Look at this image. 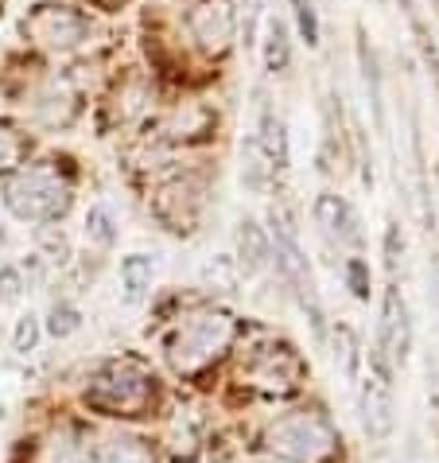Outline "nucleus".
<instances>
[{
    "mask_svg": "<svg viewBox=\"0 0 439 463\" xmlns=\"http://www.w3.org/2000/svg\"><path fill=\"white\" fill-rule=\"evenodd\" d=\"M229 339H234V316L206 307L175 327V335L167 339V363L175 374H199L226 351Z\"/></svg>",
    "mask_w": 439,
    "mask_h": 463,
    "instance_id": "f257e3e1",
    "label": "nucleus"
},
{
    "mask_svg": "<svg viewBox=\"0 0 439 463\" xmlns=\"http://www.w3.org/2000/svg\"><path fill=\"white\" fill-rule=\"evenodd\" d=\"M5 207L16 218H23V222H55V218L70 211V187L55 172L28 168L8 179Z\"/></svg>",
    "mask_w": 439,
    "mask_h": 463,
    "instance_id": "f03ea898",
    "label": "nucleus"
},
{
    "mask_svg": "<svg viewBox=\"0 0 439 463\" xmlns=\"http://www.w3.org/2000/svg\"><path fill=\"white\" fill-rule=\"evenodd\" d=\"M265 440L273 452L288 456L295 463H327L334 456V448H339V432L319 413H292V417H280L268 429Z\"/></svg>",
    "mask_w": 439,
    "mask_h": 463,
    "instance_id": "7ed1b4c3",
    "label": "nucleus"
},
{
    "mask_svg": "<svg viewBox=\"0 0 439 463\" xmlns=\"http://www.w3.org/2000/svg\"><path fill=\"white\" fill-rule=\"evenodd\" d=\"M86 402L109 417L145 413L148 402H152V378L136 363H109L94 382H89Z\"/></svg>",
    "mask_w": 439,
    "mask_h": 463,
    "instance_id": "20e7f679",
    "label": "nucleus"
},
{
    "mask_svg": "<svg viewBox=\"0 0 439 463\" xmlns=\"http://www.w3.org/2000/svg\"><path fill=\"white\" fill-rule=\"evenodd\" d=\"M23 35L47 51H70L89 40V20L67 5H40L23 16Z\"/></svg>",
    "mask_w": 439,
    "mask_h": 463,
    "instance_id": "39448f33",
    "label": "nucleus"
},
{
    "mask_svg": "<svg viewBox=\"0 0 439 463\" xmlns=\"http://www.w3.org/2000/svg\"><path fill=\"white\" fill-rule=\"evenodd\" d=\"M304 378V363L295 358L292 346L284 343H268L261 351L249 354V363L241 366V382L257 385L265 393H292Z\"/></svg>",
    "mask_w": 439,
    "mask_h": 463,
    "instance_id": "423d86ee",
    "label": "nucleus"
},
{
    "mask_svg": "<svg viewBox=\"0 0 439 463\" xmlns=\"http://www.w3.org/2000/svg\"><path fill=\"white\" fill-rule=\"evenodd\" d=\"M361 424L373 440H385L393 432V382H389V363L381 354H369V370L361 378Z\"/></svg>",
    "mask_w": 439,
    "mask_h": 463,
    "instance_id": "0eeeda50",
    "label": "nucleus"
},
{
    "mask_svg": "<svg viewBox=\"0 0 439 463\" xmlns=\"http://www.w3.org/2000/svg\"><path fill=\"white\" fill-rule=\"evenodd\" d=\"M187 28L202 51L222 55L229 40H234V5L229 0H195L187 8Z\"/></svg>",
    "mask_w": 439,
    "mask_h": 463,
    "instance_id": "6e6552de",
    "label": "nucleus"
},
{
    "mask_svg": "<svg viewBox=\"0 0 439 463\" xmlns=\"http://www.w3.org/2000/svg\"><path fill=\"white\" fill-rule=\"evenodd\" d=\"M378 351L389 366H405L408 363V351H412V324H408V307H405V296L397 288L385 292V304H381V331H378Z\"/></svg>",
    "mask_w": 439,
    "mask_h": 463,
    "instance_id": "1a4fd4ad",
    "label": "nucleus"
},
{
    "mask_svg": "<svg viewBox=\"0 0 439 463\" xmlns=\"http://www.w3.org/2000/svg\"><path fill=\"white\" fill-rule=\"evenodd\" d=\"M315 222L322 226V234L327 238H339V241H354L361 238V230H358V214H354V207L346 203L342 195H319L315 199Z\"/></svg>",
    "mask_w": 439,
    "mask_h": 463,
    "instance_id": "9d476101",
    "label": "nucleus"
},
{
    "mask_svg": "<svg viewBox=\"0 0 439 463\" xmlns=\"http://www.w3.org/2000/svg\"><path fill=\"white\" fill-rule=\"evenodd\" d=\"M89 463H156V459H152V448L136 440V436H109L106 444H98Z\"/></svg>",
    "mask_w": 439,
    "mask_h": 463,
    "instance_id": "9b49d317",
    "label": "nucleus"
},
{
    "mask_svg": "<svg viewBox=\"0 0 439 463\" xmlns=\"http://www.w3.org/2000/svg\"><path fill=\"white\" fill-rule=\"evenodd\" d=\"M152 277H156V261L148 253H133L121 261V285H125V300L136 304L145 300V292L152 288Z\"/></svg>",
    "mask_w": 439,
    "mask_h": 463,
    "instance_id": "f8f14e48",
    "label": "nucleus"
},
{
    "mask_svg": "<svg viewBox=\"0 0 439 463\" xmlns=\"http://www.w3.org/2000/svg\"><path fill=\"white\" fill-rule=\"evenodd\" d=\"M238 246H241V265L245 273H257L268 257H273V241L257 222H241V234H238Z\"/></svg>",
    "mask_w": 439,
    "mask_h": 463,
    "instance_id": "ddd939ff",
    "label": "nucleus"
},
{
    "mask_svg": "<svg viewBox=\"0 0 439 463\" xmlns=\"http://www.w3.org/2000/svg\"><path fill=\"white\" fill-rule=\"evenodd\" d=\"M334 363H339L342 378H350V382L358 378V366H361V346H358L354 327H346V324L334 327Z\"/></svg>",
    "mask_w": 439,
    "mask_h": 463,
    "instance_id": "4468645a",
    "label": "nucleus"
},
{
    "mask_svg": "<svg viewBox=\"0 0 439 463\" xmlns=\"http://www.w3.org/2000/svg\"><path fill=\"white\" fill-rule=\"evenodd\" d=\"M23 156H28V140H23L12 125H0V172L20 168Z\"/></svg>",
    "mask_w": 439,
    "mask_h": 463,
    "instance_id": "2eb2a0df",
    "label": "nucleus"
},
{
    "mask_svg": "<svg viewBox=\"0 0 439 463\" xmlns=\"http://www.w3.org/2000/svg\"><path fill=\"white\" fill-rule=\"evenodd\" d=\"M268 51V71H284L288 67V24H284L280 16H273L268 20V43H265Z\"/></svg>",
    "mask_w": 439,
    "mask_h": 463,
    "instance_id": "dca6fc26",
    "label": "nucleus"
},
{
    "mask_svg": "<svg viewBox=\"0 0 439 463\" xmlns=\"http://www.w3.org/2000/svg\"><path fill=\"white\" fill-rule=\"evenodd\" d=\"M86 234H89V241H98V246H113V238H117V222H113V214L106 207H89Z\"/></svg>",
    "mask_w": 439,
    "mask_h": 463,
    "instance_id": "f3484780",
    "label": "nucleus"
},
{
    "mask_svg": "<svg viewBox=\"0 0 439 463\" xmlns=\"http://www.w3.org/2000/svg\"><path fill=\"white\" fill-rule=\"evenodd\" d=\"M292 8H295V24H300V35L307 43H319V12L312 0H292Z\"/></svg>",
    "mask_w": 439,
    "mask_h": 463,
    "instance_id": "a211bd4d",
    "label": "nucleus"
},
{
    "mask_svg": "<svg viewBox=\"0 0 439 463\" xmlns=\"http://www.w3.org/2000/svg\"><path fill=\"white\" fill-rule=\"evenodd\" d=\"M74 327H79V312H74V307L62 304V307H55V312H51V324H47V331H51V335H55V339L70 335Z\"/></svg>",
    "mask_w": 439,
    "mask_h": 463,
    "instance_id": "6ab92c4d",
    "label": "nucleus"
},
{
    "mask_svg": "<svg viewBox=\"0 0 439 463\" xmlns=\"http://www.w3.org/2000/svg\"><path fill=\"white\" fill-rule=\"evenodd\" d=\"M16 351L20 354H28V351H35V343H40V324H35V316H23L20 324H16Z\"/></svg>",
    "mask_w": 439,
    "mask_h": 463,
    "instance_id": "aec40b11",
    "label": "nucleus"
},
{
    "mask_svg": "<svg viewBox=\"0 0 439 463\" xmlns=\"http://www.w3.org/2000/svg\"><path fill=\"white\" fill-rule=\"evenodd\" d=\"M202 277L206 280H222L226 288H234V280H238V265L229 261V257H218V261H210L202 269Z\"/></svg>",
    "mask_w": 439,
    "mask_h": 463,
    "instance_id": "412c9836",
    "label": "nucleus"
},
{
    "mask_svg": "<svg viewBox=\"0 0 439 463\" xmlns=\"http://www.w3.org/2000/svg\"><path fill=\"white\" fill-rule=\"evenodd\" d=\"M20 296V273L16 269H0V300H16Z\"/></svg>",
    "mask_w": 439,
    "mask_h": 463,
    "instance_id": "4be33fe9",
    "label": "nucleus"
},
{
    "mask_svg": "<svg viewBox=\"0 0 439 463\" xmlns=\"http://www.w3.org/2000/svg\"><path fill=\"white\" fill-rule=\"evenodd\" d=\"M350 285H354V296H369V277L361 261H350Z\"/></svg>",
    "mask_w": 439,
    "mask_h": 463,
    "instance_id": "5701e85b",
    "label": "nucleus"
},
{
    "mask_svg": "<svg viewBox=\"0 0 439 463\" xmlns=\"http://www.w3.org/2000/svg\"><path fill=\"white\" fill-rule=\"evenodd\" d=\"M428 288H432V307H435V316H439V265L432 269V277H428Z\"/></svg>",
    "mask_w": 439,
    "mask_h": 463,
    "instance_id": "b1692460",
    "label": "nucleus"
}]
</instances>
